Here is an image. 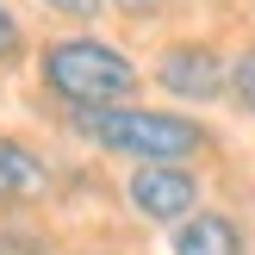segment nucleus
<instances>
[{"label": "nucleus", "instance_id": "nucleus-1", "mask_svg": "<svg viewBox=\"0 0 255 255\" xmlns=\"http://www.w3.org/2000/svg\"><path fill=\"white\" fill-rule=\"evenodd\" d=\"M75 131L87 143H100L106 156H131V162H193L212 149V131L187 112H156V106H81Z\"/></svg>", "mask_w": 255, "mask_h": 255}, {"label": "nucleus", "instance_id": "nucleus-2", "mask_svg": "<svg viewBox=\"0 0 255 255\" xmlns=\"http://www.w3.org/2000/svg\"><path fill=\"white\" fill-rule=\"evenodd\" d=\"M37 75H44V87L62 100V106H119V100L137 94V69L125 50L100 44V37H56V44H44V56H37Z\"/></svg>", "mask_w": 255, "mask_h": 255}, {"label": "nucleus", "instance_id": "nucleus-3", "mask_svg": "<svg viewBox=\"0 0 255 255\" xmlns=\"http://www.w3.org/2000/svg\"><path fill=\"white\" fill-rule=\"evenodd\" d=\"M125 199L149 224H181L199 206V181L187 162H137V174L125 181Z\"/></svg>", "mask_w": 255, "mask_h": 255}, {"label": "nucleus", "instance_id": "nucleus-4", "mask_svg": "<svg viewBox=\"0 0 255 255\" xmlns=\"http://www.w3.org/2000/svg\"><path fill=\"white\" fill-rule=\"evenodd\" d=\"M224 75H231V62H224L212 44H168L162 62H156L162 94H174V100H218Z\"/></svg>", "mask_w": 255, "mask_h": 255}, {"label": "nucleus", "instance_id": "nucleus-5", "mask_svg": "<svg viewBox=\"0 0 255 255\" xmlns=\"http://www.w3.org/2000/svg\"><path fill=\"white\" fill-rule=\"evenodd\" d=\"M168 255H243V224L193 206L181 224H168Z\"/></svg>", "mask_w": 255, "mask_h": 255}, {"label": "nucleus", "instance_id": "nucleus-6", "mask_svg": "<svg viewBox=\"0 0 255 255\" xmlns=\"http://www.w3.org/2000/svg\"><path fill=\"white\" fill-rule=\"evenodd\" d=\"M44 156L19 137H0V206H25V199L44 193Z\"/></svg>", "mask_w": 255, "mask_h": 255}, {"label": "nucleus", "instance_id": "nucleus-7", "mask_svg": "<svg viewBox=\"0 0 255 255\" xmlns=\"http://www.w3.org/2000/svg\"><path fill=\"white\" fill-rule=\"evenodd\" d=\"M224 94L237 100V112H249V119H255V44L231 56V75H224Z\"/></svg>", "mask_w": 255, "mask_h": 255}, {"label": "nucleus", "instance_id": "nucleus-8", "mask_svg": "<svg viewBox=\"0 0 255 255\" xmlns=\"http://www.w3.org/2000/svg\"><path fill=\"white\" fill-rule=\"evenodd\" d=\"M19 56H25V31H19V19H12V6L0 0V69L19 62Z\"/></svg>", "mask_w": 255, "mask_h": 255}, {"label": "nucleus", "instance_id": "nucleus-9", "mask_svg": "<svg viewBox=\"0 0 255 255\" xmlns=\"http://www.w3.org/2000/svg\"><path fill=\"white\" fill-rule=\"evenodd\" d=\"M44 6L62 19H94V12H106V0H44Z\"/></svg>", "mask_w": 255, "mask_h": 255}, {"label": "nucleus", "instance_id": "nucleus-10", "mask_svg": "<svg viewBox=\"0 0 255 255\" xmlns=\"http://www.w3.org/2000/svg\"><path fill=\"white\" fill-rule=\"evenodd\" d=\"M106 6H119L125 19H156V12H162V0H106Z\"/></svg>", "mask_w": 255, "mask_h": 255}]
</instances>
